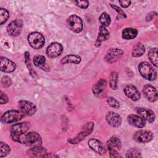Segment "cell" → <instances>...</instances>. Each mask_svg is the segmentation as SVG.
Returning <instances> with one entry per match:
<instances>
[{"mask_svg":"<svg viewBox=\"0 0 158 158\" xmlns=\"http://www.w3.org/2000/svg\"><path fill=\"white\" fill-rule=\"evenodd\" d=\"M16 141L29 146H41L42 143L41 136L35 131H30L23 134L20 136Z\"/></svg>","mask_w":158,"mask_h":158,"instance_id":"obj_1","label":"cell"},{"mask_svg":"<svg viewBox=\"0 0 158 158\" xmlns=\"http://www.w3.org/2000/svg\"><path fill=\"white\" fill-rule=\"evenodd\" d=\"M138 70L141 75L148 80L153 81L157 78L156 70L147 62H141L138 67Z\"/></svg>","mask_w":158,"mask_h":158,"instance_id":"obj_2","label":"cell"},{"mask_svg":"<svg viewBox=\"0 0 158 158\" xmlns=\"http://www.w3.org/2000/svg\"><path fill=\"white\" fill-rule=\"evenodd\" d=\"M24 114L20 110H10L4 112L1 116V122L4 123H12L22 120L24 117Z\"/></svg>","mask_w":158,"mask_h":158,"instance_id":"obj_3","label":"cell"},{"mask_svg":"<svg viewBox=\"0 0 158 158\" xmlns=\"http://www.w3.org/2000/svg\"><path fill=\"white\" fill-rule=\"evenodd\" d=\"M29 127L30 125L28 122H22L13 125L10 128L11 138L14 141H16L20 136L27 132Z\"/></svg>","mask_w":158,"mask_h":158,"instance_id":"obj_4","label":"cell"},{"mask_svg":"<svg viewBox=\"0 0 158 158\" xmlns=\"http://www.w3.org/2000/svg\"><path fill=\"white\" fill-rule=\"evenodd\" d=\"M28 41L33 49H39L44 46L45 39L40 33L32 32L28 36Z\"/></svg>","mask_w":158,"mask_h":158,"instance_id":"obj_5","label":"cell"},{"mask_svg":"<svg viewBox=\"0 0 158 158\" xmlns=\"http://www.w3.org/2000/svg\"><path fill=\"white\" fill-rule=\"evenodd\" d=\"M68 28L75 33H80L83 30V22L81 19L77 15H71L67 20Z\"/></svg>","mask_w":158,"mask_h":158,"instance_id":"obj_6","label":"cell"},{"mask_svg":"<svg viewBox=\"0 0 158 158\" xmlns=\"http://www.w3.org/2000/svg\"><path fill=\"white\" fill-rule=\"evenodd\" d=\"M153 137L152 133L146 130H138L133 135L134 140L139 143H149L153 139Z\"/></svg>","mask_w":158,"mask_h":158,"instance_id":"obj_7","label":"cell"},{"mask_svg":"<svg viewBox=\"0 0 158 158\" xmlns=\"http://www.w3.org/2000/svg\"><path fill=\"white\" fill-rule=\"evenodd\" d=\"M18 105L20 110L26 115H33L36 112V107L31 102L25 100H20L19 101Z\"/></svg>","mask_w":158,"mask_h":158,"instance_id":"obj_8","label":"cell"},{"mask_svg":"<svg viewBox=\"0 0 158 158\" xmlns=\"http://www.w3.org/2000/svg\"><path fill=\"white\" fill-rule=\"evenodd\" d=\"M23 21L21 19H16L11 22L7 27L8 34L12 36H19L22 30Z\"/></svg>","mask_w":158,"mask_h":158,"instance_id":"obj_9","label":"cell"},{"mask_svg":"<svg viewBox=\"0 0 158 158\" xmlns=\"http://www.w3.org/2000/svg\"><path fill=\"white\" fill-rule=\"evenodd\" d=\"M107 81L104 79H101L93 86V93L98 98H103L106 96Z\"/></svg>","mask_w":158,"mask_h":158,"instance_id":"obj_10","label":"cell"},{"mask_svg":"<svg viewBox=\"0 0 158 158\" xmlns=\"http://www.w3.org/2000/svg\"><path fill=\"white\" fill-rule=\"evenodd\" d=\"M143 93L144 97L150 102H155L157 100L158 94L156 88L151 85L146 84L143 88Z\"/></svg>","mask_w":158,"mask_h":158,"instance_id":"obj_11","label":"cell"},{"mask_svg":"<svg viewBox=\"0 0 158 158\" xmlns=\"http://www.w3.org/2000/svg\"><path fill=\"white\" fill-rule=\"evenodd\" d=\"M123 54V51L120 49H110L104 56V60L109 64L117 61Z\"/></svg>","mask_w":158,"mask_h":158,"instance_id":"obj_12","label":"cell"},{"mask_svg":"<svg viewBox=\"0 0 158 158\" xmlns=\"http://www.w3.org/2000/svg\"><path fill=\"white\" fill-rule=\"evenodd\" d=\"M63 51V47L57 42L52 43L46 49V54L50 58H55L60 56Z\"/></svg>","mask_w":158,"mask_h":158,"instance_id":"obj_13","label":"cell"},{"mask_svg":"<svg viewBox=\"0 0 158 158\" xmlns=\"http://www.w3.org/2000/svg\"><path fill=\"white\" fill-rule=\"evenodd\" d=\"M136 112L139 116L149 123H152L155 120V114L151 109L144 107H138L136 109Z\"/></svg>","mask_w":158,"mask_h":158,"instance_id":"obj_14","label":"cell"},{"mask_svg":"<svg viewBox=\"0 0 158 158\" xmlns=\"http://www.w3.org/2000/svg\"><path fill=\"white\" fill-rule=\"evenodd\" d=\"M124 93L132 101H138L141 98V94L138 89L133 85H128L124 88Z\"/></svg>","mask_w":158,"mask_h":158,"instance_id":"obj_15","label":"cell"},{"mask_svg":"<svg viewBox=\"0 0 158 158\" xmlns=\"http://www.w3.org/2000/svg\"><path fill=\"white\" fill-rule=\"evenodd\" d=\"M16 69L15 64L9 59L1 57V64L0 69L2 72L5 73H10L14 72Z\"/></svg>","mask_w":158,"mask_h":158,"instance_id":"obj_16","label":"cell"},{"mask_svg":"<svg viewBox=\"0 0 158 158\" xmlns=\"http://www.w3.org/2000/svg\"><path fill=\"white\" fill-rule=\"evenodd\" d=\"M107 123L113 127H118L122 123L121 117L114 112H109L107 113L106 116Z\"/></svg>","mask_w":158,"mask_h":158,"instance_id":"obj_17","label":"cell"},{"mask_svg":"<svg viewBox=\"0 0 158 158\" xmlns=\"http://www.w3.org/2000/svg\"><path fill=\"white\" fill-rule=\"evenodd\" d=\"M88 143L89 148L96 153L102 155L106 152V150L104 145L99 140L97 139L92 138L89 139Z\"/></svg>","mask_w":158,"mask_h":158,"instance_id":"obj_18","label":"cell"},{"mask_svg":"<svg viewBox=\"0 0 158 158\" xmlns=\"http://www.w3.org/2000/svg\"><path fill=\"white\" fill-rule=\"evenodd\" d=\"M127 122L130 125L137 128H143L146 125V120L139 115H129L127 117Z\"/></svg>","mask_w":158,"mask_h":158,"instance_id":"obj_19","label":"cell"},{"mask_svg":"<svg viewBox=\"0 0 158 158\" xmlns=\"http://www.w3.org/2000/svg\"><path fill=\"white\" fill-rule=\"evenodd\" d=\"M109 38V32L108 31V30L106 29V27L102 25L100 26L98 36L96 41V46L97 47L99 46L102 41L107 40Z\"/></svg>","mask_w":158,"mask_h":158,"instance_id":"obj_20","label":"cell"},{"mask_svg":"<svg viewBox=\"0 0 158 158\" xmlns=\"http://www.w3.org/2000/svg\"><path fill=\"white\" fill-rule=\"evenodd\" d=\"M33 64L36 67L40 68L43 70H49L48 65L46 64V59L44 56L37 55L33 57Z\"/></svg>","mask_w":158,"mask_h":158,"instance_id":"obj_21","label":"cell"},{"mask_svg":"<svg viewBox=\"0 0 158 158\" xmlns=\"http://www.w3.org/2000/svg\"><path fill=\"white\" fill-rule=\"evenodd\" d=\"M81 60L80 56L75 54H69L64 57L60 62L62 64H79Z\"/></svg>","mask_w":158,"mask_h":158,"instance_id":"obj_22","label":"cell"},{"mask_svg":"<svg viewBox=\"0 0 158 158\" xmlns=\"http://www.w3.org/2000/svg\"><path fill=\"white\" fill-rule=\"evenodd\" d=\"M138 31L135 28H126L122 31V38L125 40H131L136 37Z\"/></svg>","mask_w":158,"mask_h":158,"instance_id":"obj_23","label":"cell"},{"mask_svg":"<svg viewBox=\"0 0 158 158\" xmlns=\"http://www.w3.org/2000/svg\"><path fill=\"white\" fill-rule=\"evenodd\" d=\"M28 152L32 154L33 156L37 157H46V150L44 148L41 146H35L33 148L29 149Z\"/></svg>","mask_w":158,"mask_h":158,"instance_id":"obj_24","label":"cell"},{"mask_svg":"<svg viewBox=\"0 0 158 158\" xmlns=\"http://www.w3.org/2000/svg\"><path fill=\"white\" fill-rule=\"evenodd\" d=\"M107 147H110L117 151H119L122 148V143L118 138L114 136L107 141Z\"/></svg>","mask_w":158,"mask_h":158,"instance_id":"obj_25","label":"cell"},{"mask_svg":"<svg viewBox=\"0 0 158 158\" xmlns=\"http://www.w3.org/2000/svg\"><path fill=\"white\" fill-rule=\"evenodd\" d=\"M145 52L144 46L139 43L135 45L132 51V56L135 57H138L141 56Z\"/></svg>","mask_w":158,"mask_h":158,"instance_id":"obj_26","label":"cell"},{"mask_svg":"<svg viewBox=\"0 0 158 158\" xmlns=\"http://www.w3.org/2000/svg\"><path fill=\"white\" fill-rule=\"evenodd\" d=\"M148 56L151 62L156 67H157V49L156 48L151 49L148 52Z\"/></svg>","mask_w":158,"mask_h":158,"instance_id":"obj_27","label":"cell"},{"mask_svg":"<svg viewBox=\"0 0 158 158\" xmlns=\"http://www.w3.org/2000/svg\"><path fill=\"white\" fill-rule=\"evenodd\" d=\"M99 22L101 23V24L102 25V26L106 27H108L111 22V19L110 17L109 16V15H108L107 13L104 12L102 13L100 17H99Z\"/></svg>","mask_w":158,"mask_h":158,"instance_id":"obj_28","label":"cell"},{"mask_svg":"<svg viewBox=\"0 0 158 158\" xmlns=\"http://www.w3.org/2000/svg\"><path fill=\"white\" fill-rule=\"evenodd\" d=\"M117 79H118V73L115 72H113L111 73L110 76L109 84L110 86L112 89H117L118 88L117 86Z\"/></svg>","mask_w":158,"mask_h":158,"instance_id":"obj_29","label":"cell"},{"mask_svg":"<svg viewBox=\"0 0 158 158\" xmlns=\"http://www.w3.org/2000/svg\"><path fill=\"white\" fill-rule=\"evenodd\" d=\"M10 152V147L3 142L0 143V157H2L8 155Z\"/></svg>","mask_w":158,"mask_h":158,"instance_id":"obj_30","label":"cell"},{"mask_svg":"<svg viewBox=\"0 0 158 158\" xmlns=\"http://www.w3.org/2000/svg\"><path fill=\"white\" fill-rule=\"evenodd\" d=\"M9 17V14L7 9L4 8L0 9V21L1 25H3L5 23Z\"/></svg>","mask_w":158,"mask_h":158,"instance_id":"obj_31","label":"cell"},{"mask_svg":"<svg viewBox=\"0 0 158 158\" xmlns=\"http://www.w3.org/2000/svg\"><path fill=\"white\" fill-rule=\"evenodd\" d=\"M127 157H141V152L138 149L133 148L127 151L126 153Z\"/></svg>","mask_w":158,"mask_h":158,"instance_id":"obj_32","label":"cell"},{"mask_svg":"<svg viewBox=\"0 0 158 158\" xmlns=\"http://www.w3.org/2000/svg\"><path fill=\"white\" fill-rule=\"evenodd\" d=\"M91 131L89 130L88 131H82L81 133H80L77 136L76 138H75L71 140L70 142L72 143V144H76L77 143L78 141H80L81 140H82L83 138H85L87 135H89V133Z\"/></svg>","mask_w":158,"mask_h":158,"instance_id":"obj_33","label":"cell"},{"mask_svg":"<svg viewBox=\"0 0 158 158\" xmlns=\"http://www.w3.org/2000/svg\"><path fill=\"white\" fill-rule=\"evenodd\" d=\"M107 102L110 107L114 109H118L120 107L119 102L114 97H109L107 99Z\"/></svg>","mask_w":158,"mask_h":158,"instance_id":"obj_34","label":"cell"},{"mask_svg":"<svg viewBox=\"0 0 158 158\" xmlns=\"http://www.w3.org/2000/svg\"><path fill=\"white\" fill-rule=\"evenodd\" d=\"M1 83L3 87H9V86L11 85L12 81L10 77L7 76H4L2 77L1 80Z\"/></svg>","mask_w":158,"mask_h":158,"instance_id":"obj_35","label":"cell"},{"mask_svg":"<svg viewBox=\"0 0 158 158\" xmlns=\"http://www.w3.org/2000/svg\"><path fill=\"white\" fill-rule=\"evenodd\" d=\"M75 3L77 6L81 9H86L89 6V2L88 1H77Z\"/></svg>","mask_w":158,"mask_h":158,"instance_id":"obj_36","label":"cell"},{"mask_svg":"<svg viewBox=\"0 0 158 158\" xmlns=\"http://www.w3.org/2000/svg\"><path fill=\"white\" fill-rule=\"evenodd\" d=\"M0 101H1V104H6L8 102V98L6 96V94L5 93H4L2 91H1L0 92Z\"/></svg>","mask_w":158,"mask_h":158,"instance_id":"obj_37","label":"cell"},{"mask_svg":"<svg viewBox=\"0 0 158 158\" xmlns=\"http://www.w3.org/2000/svg\"><path fill=\"white\" fill-rule=\"evenodd\" d=\"M108 148V150H109V154H110V156L111 157H120L118 153V151L113 148H111L110 147H107Z\"/></svg>","mask_w":158,"mask_h":158,"instance_id":"obj_38","label":"cell"},{"mask_svg":"<svg viewBox=\"0 0 158 158\" xmlns=\"http://www.w3.org/2000/svg\"><path fill=\"white\" fill-rule=\"evenodd\" d=\"M25 62L27 64V67H28L29 70H31V65H30V56H29L28 52H25Z\"/></svg>","mask_w":158,"mask_h":158,"instance_id":"obj_39","label":"cell"},{"mask_svg":"<svg viewBox=\"0 0 158 158\" xmlns=\"http://www.w3.org/2000/svg\"><path fill=\"white\" fill-rule=\"evenodd\" d=\"M110 6H111V7H112L113 9H114L118 12V14H119V15H122V17H123V16L125 17V13L122 11V10L119 7H118V6H115V5H113V4H110Z\"/></svg>","mask_w":158,"mask_h":158,"instance_id":"obj_40","label":"cell"},{"mask_svg":"<svg viewBox=\"0 0 158 158\" xmlns=\"http://www.w3.org/2000/svg\"><path fill=\"white\" fill-rule=\"evenodd\" d=\"M131 2V1H128V0H127V1H119L120 5L123 8L128 7L130 5Z\"/></svg>","mask_w":158,"mask_h":158,"instance_id":"obj_41","label":"cell"}]
</instances>
